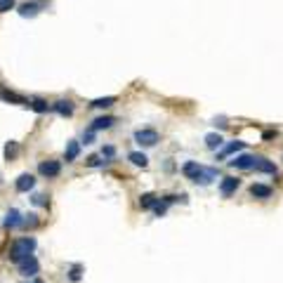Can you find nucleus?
<instances>
[{"mask_svg":"<svg viewBox=\"0 0 283 283\" xmlns=\"http://www.w3.org/2000/svg\"><path fill=\"white\" fill-rule=\"evenodd\" d=\"M33 250H35V239H31V236H26V239H17L10 248V260L19 264V262H24L26 257H31Z\"/></svg>","mask_w":283,"mask_h":283,"instance_id":"1","label":"nucleus"},{"mask_svg":"<svg viewBox=\"0 0 283 283\" xmlns=\"http://www.w3.org/2000/svg\"><path fill=\"white\" fill-rule=\"evenodd\" d=\"M135 142L142 144V146H156V144H158V132L151 130V128L137 130V132H135Z\"/></svg>","mask_w":283,"mask_h":283,"instance_id":"2","label":"nucleus"},{"mask_svg":"<svg viewBox=\"0 0 283 283\" xmlns=\"http://www.w3.org/2000/svg\"><path fill=\"white\" fill-rule=\"evenodd\" d=\"M38 173L47 177V179H52V177H59L62 173V163L59 161H43V163L38 165Z\"/></svg>","mask_w":283,"mask_h":283,"instance_id":"3","label":"nucleus"},{"mask_svg":"<svg viewBox=\"0 0 283 283\" xmlns=\"http://www.w3.org/2000/svg\"><path fill=\"white\" fill-rule=\"evenodd\" d=\"M0 99L7 102V104H22V106H29V99L22 97V95H17V92H12V90H7V87H0Z\"/></svg>","mask_w":283,"mask_h":283,"instance_id":"4","label":"nucleus"},{"mask_svg":"<svg viewBox=\"0 0 283 283\" xmlns=\"http://www.w3.org/2000/svg\"><path fill=\"white\" fill-rule=\"evenodd\" d=\"M19 272H22V276H35V274L40 272V264L31 255V257H26L24 262H19Z\"/></svg>","mask_w":283,"mask_h":283,"instance_id":"5","label":"nucleus"},{"mask_svg":"<svg viewBox=\"0 0 283 283\" xmlns=\"http://www.w3.org/2000/svg\"><path fill=\"white\" fill-rule=\"evenodd\" d=\"M252 163H255V156H250V153H241L234 161H229L231 168H239V170H252Z\"/></svg>","mask_w":283,"mask_h":283,"instance_id":"6","label":"nucleus"},{"mask_svg":"<svg viewBox=\"0 0 283 283\" xmlns=\"http://www.w3.org/2000/svg\"><path fill=\"white\" fill-rule=\"evenodd\" d=\"M239 186H241V179H236V177H224L222 184H219V194H222L224 198H229Z\"/></svg>","mask_w":283,"mask_h":283,"instance_id":"7","label":"nucleus"},{"mask_svg":"<svg viewBox=\"0 0 283 283\" xmlns=\"http://www.w3.org/2000/svg\"><path fill=\"white\" fill-rule=\"evenodd\" d=\"M252 168H255L257 173L276 175V165H274L269 158H264V156H255V163H252Z\"/></svg>","mask_w":283,"mask_h":283,"instance_id":"8","label":"nucleus"},{"mask_svg":"<svg viewBox=\"0 0 283 283\" xmlns=\"http://www.w3.org/2000/svg\"><path fill=\"white\" fill-rule=\"evenodd\" d=\"M14 186H17L19 194H26V191H31L33 186H35V177L31 173H24V175H19V179H17Z\"/></svg>","mask_w":283,"mask_h":283,"instance_id":"9","label":"nucleus"},{"mask_svg":"<svg viewBox=\"0 0 283 283\" xmlns=\"http://www.w3.org/2000/svg\"><path fill=\"white\" fill-rule=\"evenodd\" d=\"M43 7V2H38V0H29V2H22L19 5V14L22 17H35L38 12Z\"/></svg>","mask_w":283,"mask_h":283,"instance_id":"10","label":"nucleus"},{"mask_svg":"<svg viewBox=\"0 0 283 283\" xmlns=\"http://www.w3.org/2000/svg\"><path fill=\"white\" fill-rule=\"evenodd\" d=\"M52 111H57L59 116H71L73 113V102L71 99H59L52 104Z\"/></svg>","mask_w":283,"mask_h":283,"instance_id":"11","label":"nucleus"},{"mask_svg":"<svg viewBox=\"0 0 283 283\" xmlns=\"http://www.w3.org/2000/svg\"><path fill=\"white\" fill-rule=\"evenodd\" d=\"M78 156H80V144H78L76 140H71L69 144H66V151H64V158L66 163H73Z\"/></svg>","mask_w":283,"mask_h":283,"instance_id":"12","label":"nucleus"},{"mask_svg":"<svg viewBox=\"0 0 283 283\" xmlns=\"http://www.w3.org/2000/svg\"><path fill=\"white\" fill-rule=\"evenodd\" d=\"M22 215L17 212V210H10L7 215H5V219H2V227L5 229H14V227H22Z\"/></svg>","mask_w":283,"mask_h":283,"instance_id":"13","label":"nucleus"},{"mask_svg":"<svg viewBox=\"0 0 283 283\" xmlns=\"http://www.w3.org/2000/svg\"><path fill=\"white\" fill-rule=\"evenodd\" d=\"M215 177H217V170H215V168H201V173H198V177H196V184H210Z\"/></svg>","mask_w":283,"mask_h":283,"instance_id":"14","label":"nucleus"},{"mask_svg":"<svg viewBox=\"0 0 283 283\" xmlns=\"http://www.w3.org/2000/svg\"><path fill=\"white\" fill-rule=\"evenodd\" d=\"M113 123H116V118H111V116H99V118L92 120V130H95V132H99V130H109Z\"/></svg>","mask_w":283,"mask_h":283,"instance_id":"15","label":"nucleus"},{"mask_svg":"<svg viewBox=\"0 0 283 283\" xmlns=\"http://www.w3.org/2000/svg\"><path fill=\"white\" fill-rule=\"evenodd\" d=\"M201 168H203V165H198L196 161H189V163H184V168H182V173H184V177H189L191 182H196L198 173H201Z\"/></svg>","mask_w":283,"mask_h":283,"instance_id":"16","label":"nucleus"},{"mask_svg":"<svg viewBox=\"0 0 283 283\" xmlns=\"http://www.w3.org/2000/svg\"><path fill=\"white\" fill-rule=\"evenodd\" d=\"M274 194V189L272 186H267V184H252L250 186V196L255 198H269Z\"/></svg>","mask_w":283,"mask_h":283,"instance_id":"17","label":"nucleus"},{"mask_svg":"<svg viewBox=\"0 0 283 283\" xmlns=\"http://www.w3.org/2000/svg\"><path fill=\"white\" fill-rule=\"evenodd\" d=\"M29 109H33L35 113H47V111L52 109V104H47L45 99L35 97V99H29Z\"/></svg>","mask_w":283,"mask_h":283,"instance_id":"18","label":"nucleus"},{"mask_svg":"<svg viewBox=\"0 0 283 283\" xmlns=\"http://www.w3.org/2000/svg\"><path fill=\"white\" fill-rule=\"evenodd\" d=\"M222 135H219V132H210V135H206V146L208 149H212V151H215V149H219V146H222Z\"/></svg>","mask_w":283,"mask_h":283,"instance_id":"19","label":"nucleus"},{"mask_svg":"<svg viewBox=\"0 0 283 283\" xmlns=\"http://www.w3.org/2000/svg\"><path fill=\"white\" fill-rule=\"evenodd\" d=\"M128 158H130V163L137 165V168H146V165H149V158H146L144 153H140V151L128 153Z\"/></svg>","mask_w":283,"mask_h":283,"instance_id":"20","label":"nucleus"},{"mask_svg":"<svg viewBox=\"0 0 283 283\" xmlns=\"http://www.w3.org/2000/svg\"><path fill=\"white\" fill-rule=\"evenodd\" d=\"M243 149H246V142H231L229 146H224V149H222V153H219V156L224 158V156H231V153L243 151Z\"/></svg>","mask_w":283,"mask_h":283,"instance_id":"21","label":"nucleus"},{"mask_svg":"<svg viewBox=\"0 0 283 283\" xmlns=\"http://www.w3.org/2000/svg\"><path fill=\"white\" fill-rule=\"evenodd\" d=\"M156 201H158V198L153 196V194H142V196H140V208H142V210H153Z\"/></svg>","mask_w":283,"mask_h":283,"instance_id":"22","label":"nucleus"},{"mask_svg":"<svg viewBox=\"0 0 283 283\" xmlns=\"http://www.w3.org/2000/svg\"><path fill=\"white\" fill-rule=\"evenodd\" d=\"M113 104H116V97H102V99H95L90 106H92V109H109Z\"/></svg>","mask_w":283,"mask_h":283,"instance_id":"23","label":"nucleus"},{"mask_svg":"<svg viewBox=\"0 0 283 283\" xmlns=\"http://www.w3.org/2000/svg\"><path fill=\"white\" fill-rule=\"evenodd\" d=\"M17 151H19V149H17V142H7V144H5V158H7V161H14V158H17Z\"/></svg>","mask_w":283,"mask_h":283,"instance_id":"24","label":"nucleus"},{"mask_svg":"<svg viewBox=\"0 0 283 283\" xmlns=\"http://www.w3.org/2000/svg\"><path fill=\"white\" fill-rule=\"evenodd\" d=\"M22 227H38V215H35V212H29V215L22 219Z\"/></svg>","mask_w":283,"mask_h":283,"instance_id":"25","label":"nucleus"},{"mask_svg":"<svg viewBox=\"0 0 283 283\" xmlns=\"http://www.w3.org/2000/svg\"><path fill=\"white\" fill-rule=\"evenodd\" d=\"M80 276H83V267H73V269L69 272V279H71V281H80Z\"/></svg>","mask_w":283,"mask_h":283,"instance_id":"26","label":"nucleus"},{"mask_svg":"<svg viewBox=\"0 0 283 283\" xmlns=\"http://www.w3.org/2000/svg\"><path fill=\"white\" fill-rule=\"evenodd\" d=\"M165 210H168V203H161V201H156V206H153V212L161 217V215H165Z\"/></svg>","mask_w":283,"mask_h":283,"instance_id":"27","label":"nucleus"},{"mask_svg":"<svg viewBox=\"0 0 283 283\" xmlns=\"http://www.w3.org/2000/svg\"><path fill=\"white\" fill-rule=\"evenodd\" d=\"M14 7V0H0V12H10Z\"/></svg>","mask_w":283,"mask_h":283,"instance_id":"28","label":"nucleus"},{"mask_svg":"<svg viewBox=\"0 0 283 283\" xmlns=\"http://www.w3.org/2000/svg\"><path fill=\"white\" fill-rule=\"evenodd\" d=\"M102 156H106V158H113V156H116V149H113V146H104V149H102Z\"/></svg>","mask_w":283,"mask_h":283,"instance_id":"29","label":"nucleus"},{"mask_svg":"<svg viewBox=\"0 0 283 283\" xmlns=\"http://www.w3.org/2000/svg\"><path fill=\"white\" fill-rule=\"evenodd\" d=\"M87 165H90V168H97V165H102L99 156H92V158H87Z\"/></svg>","mask_w":283,"mask_h":283,"instance_id":"30","label":"nucleus"},{"mask_svg":"<svg viewBox=\"0 0 283 283\" xmlns=\"http://www.w3.org/2000/svg\"><path fill=\"white\" fill-rule=\"evenodd\" d=\"M92 142H95V130L90 128V130L85 132V144H92Z\"/></svg>","mask_w":283,"mask_h":283,"instance_id":"31","label":"nucleus"},{"mask_svg":"<svg viewBox=\"0 0 283 283\" xmlns=\"http://www.w3.org/2000/svg\"><path fill=\"white\" fill-rule=\"evenodd\" d=\"M272 137H276V130H267L262 135V140H272Z\"/></svg>","mask_w":283,"mask_h":283,"instance_id":"32","label":"nucleus"},{"mask_svg":"<svg viewBox=\"0 0 283 283\" xmlns=\"http://www.w3.org/2000/svg\"><path fill=\"white\" fill-rule=\"evenodd\" d=\"M33 201H35L38 206H45V203H47V201H45V196H35V198H33Z\"/></svg>","mask_w":283,"mask_h":283,"instance_id":"33","label":"nucleus"},{"mask_svg":"<svg viewBox=\"0 0 283 283\" xmlns=\"http://www.w3.org/2000/svg\"><path fill=\"white\" fill-rule=\"evenodd\" d=\"M33 283H43V281H40V279H35V281H33Z\"/></svg>","mask_w":283,"mask_h":283,"instance_id":"34","label":"nucleus"}]
</instances>
